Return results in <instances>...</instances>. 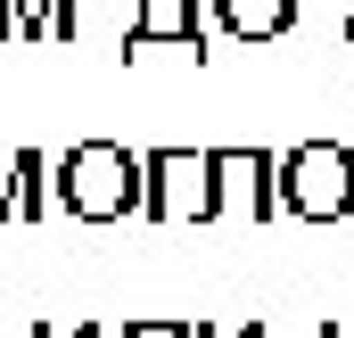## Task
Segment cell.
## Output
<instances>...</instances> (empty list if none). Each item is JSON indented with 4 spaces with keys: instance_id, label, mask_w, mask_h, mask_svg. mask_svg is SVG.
Returning <instances> with one entry per match:
<instances>
[{
    "instance_id": "6da1fadb",
    "label": "cell",
    "mask_w": 354,
    "mask_h": 338,
    "mask_svg": "<svg viewBox=\"0 0 354 338\" xmlns=\"http://www.w3.org/2000/svg\"><path fill=\"white\" fill-rule=\"evenodd\" d=\"M149 198V157L124 141H75L58 157V206L75 223H124Z\"/></svg>"
},
{
    "instance_id": "7a4b0ae2",
    "label": "cell",
    "mask_w": 354,
    "mask_h": 338,
    "mask_svg": "<svg viewBox=\"0 0 354 338\" xmlns=\"http://www.w3.org/2000/svg\"><path fill=\"white\" fill-rule=\"evenodd\" d=\"M149 223H214L223 215V173L214 149H149Z\"/></svg>"
},
{
    "instance_id": "3957f363",
    "label": "cell",
    "mask_w": 354,
    "mask_h": 338,
    "mask_svg": "<svg viewBox=\"0 0 354 338\" xmlns=\"http://www.w3.org/2000/svg\"><path fill=\"white\" fill-rule=\"evenodd\" d=\"M280 206L305 223H346L354 215V149L338 141H305L280 157Z\"/></svg>"
},
{
    "instance_id": "277c9868",
    "label": "cell",
    "mask_w": 354,
    "mask_h": 338,
    "mask_svg": "<svg viewBox=\"0 0 354 338\" xmlns=\"http://www.w3.org/2000/svg\"><path fill=\"white\" fill-rule=\"evenodd\" d=\"M157 42H174V50H189V58H206V0H140L132 25H124V58L157 50Z\"/></svg>"
},
{
    "instance_id": "5b68a950",
    "label": "cell",
    "mask_w": 354,
    "mask_h": 338,
    "mask_svg": "<svg viewBox=\"0 0 354 338\" xmlns=\"http://www.w3.org/2000/svg\"><path fill=\"white\" fill-rule=\"evenodd\" d=\"M214 173H223V206L248 198L256 223L280 215V157H264V149H214Z\"/></svg>"
},
{
    "instance_id": "8992f818",
    "label": "cell",
    "mask_w": 354,
    "mask_h": 338,
    "mask_svg": "<svg viewBox=\"0 0 354 338\" xmlns=\"http://www.w3.org/2000/svg\"><path fill=\"white\" fill-rule=\"evenodd\" d=\"M214 17L231 42H280L297 25V0H214Z\"/></svg>"
},
{
    "instance_id": "52a82bcc",
    "label": "cell",
    "mask_w": 354,
    "mask_h": 338,
    "mask_svg": "<svg viewBox=\"0 0 354 338\" xmlns=\"http://www.w3.org/2000/svg\"><path fill=\"white\" fill-rule=\"evenodd\" d=\"M41 215H50V157L17 149L8 157V223H41Z\"/></svg>"
},
{
    "instance_id": "ba28073f",
    "label": "cell",
    "mask_w": 354,
    "mask_h": 338,
    "mask_svg": "<svg viewBox=\"0 0 354 338\" xmlns=\"http://www.w3.org/2000/svg\"><path fill=\"white\" fill-rule=\"evenodd\" d=\"M75 42V0H33V17H25V42Z\"/></svg>"
},
{
    "instance_id": "9c48e42d",
    "label": "cell",
    "mask_w": 354,
    "mask_h": 338,
    "mask_svg": "<svg viewBox=\"0 0 354 338\" xmlns=\"http://www.w3.org/2000/svg\"><path fill=\"white\" fill-rule=\"evenodd\" d=\"M124 338H198V322H174V314H140V322H124Z\"/></svg>"
},
{
    "instance_id": "30bf717a",
    "label": "cell",
    "mask_w": 354,
    "mask_h": 338,
    "mask_svg": "<svg viewBox=\"0 0 354 338\" xmlns=\"http://www.w3.org/2000/svg\"><path fill=\"white\" fill-rule=\"evenodd\" d=\"M25 17H33V0H0V42H25Z\"/></svg>"
},
{
    "instance_id": "8fae6325",
    "label": "cell",
    "mask_w": 354,
    "mask_h": 338,
    "mask_svg": "<svg viewBox=\"0 0 354 338\" xmlns=\"http://www.w3.org/2000/svg\"><path fill=\"white\" fill-rule=\"evenodd\" d=\"M322 338H354V314H338V322H322Z\"/></svg>"
},
{
    "instance_id": "7c38bea8",
    "label": "cell",
    "mask_w": 354,
    "mask_h": 338,
    "mask_svg": "<svg viewBox=\"0 0 354 338\" xmlns=\"http://www.w3.org/2000/svg\"><path fill=\"white\" fill-rule=\"evenodd\" d=\"M75 338H124V330H115V322H83Z\"/></svg>"
},
{
    "instance_id": "4fadbf2b",
    "label": "cell",
    "mask_w": 354,
    "mask_h": 338,
    "mask_svg": "<svg viewBox=\"0 0 354 338\" xmlns=\"http://www.w3.org/2000/svg\"><path fill=\"white\" fill-rule=\"evenodd\" d=\"M231 338H264V322H239V330H231Z\"/></svg>"
},
{
    "instance_id": "5bb4252c",
    "label": "cell",
    "mask_w": 354,
    "mask_h": 338,
    "mask_svg": "<svg viewBox=\"0 0 354 338\" xmlns=\"http://www.w3.org/2000/svg\"><path fill=\"white\" fill-rule=\"evenodd\" d=\"M33 338H58V322H33Z\"/></svg>"
},
{
    "instance_id": "9a60e30c",
    "label": "cell",
    "mask_w": 354,
    "mask_h": 338,
    "mask_svg": "<svg viewBox=\"0 0 354 338\" xmlns=\"http://www.w3.org/2000/svg\"><path fill=\"white\" fill-rule=\"evenodd\" d=\"M346 42H354V8H346Z\"/></svg>"
}]
</instances>
